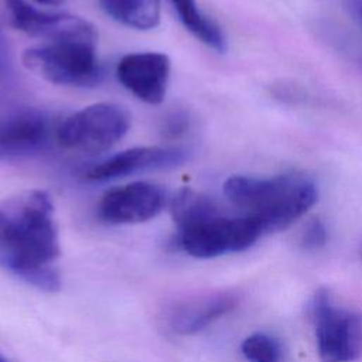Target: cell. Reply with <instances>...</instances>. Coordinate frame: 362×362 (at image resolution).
Here are the masks:
<instances>
[{
	"label": "cell",
	"instance_id": "cell-10",
	"mask_svg": "<svg viewBox=\"0 0 362 362\" xmlns=\"http://www.w3.org/2000/svg\"><path fill=\"white\" fill-rule=\"evenodd\" d=\"M170 71V58L163 52H132L117 62L116 76L137 99L158 105L165 98Z\"/></svg>",
	"mask_w": 362,
	"mask_h": 362
},
{
	"label": "cell",
	"instance_id": "cell-9",
	"mask_svg": "<svg viewBox=\"0 0 362 362\" xmlns=\"http://www.w3.org/2000/svg\"><path fill=\"white\" fill-rule=\"evenodd\" d=\"M168 204L163 187L134 181L106 191L99 202V218L107 223H140L156 218Z\"/></svg>",
	"mask_w": 362,
	"mask_h": 362
},
{
	"label": "cell",
	"instance_id": "cell-20",
	"mask_svg": "<svg viewBox=\"0 0 362 362\" xmlns=\"http://www.w3.org/2000/svg\"><path fill=\"white\" fill-rule=\"evenodd\" d=\"M0 362H8V361H7V359L0 354Z\"/></svg>",
	"mask_w": 362,
	"mask_h": 362
},
{
	"label": "cell",
	"instance_id": "cell-18",
	"mask_svg": "<svg viewBox=\"0 0 362 362\" xmlns=\"http://www.w3.org/2000/svg\"><path fill=\"white\" fill-rule=\"evenodd\" d=\"M349 16L362 27V0H342Z\"/></svg>",
	"mask_w": 362,
	"mask_h": 362
},
{
	"label": "cell",
	"instance_id": "cell-5",
	"mask_svg": "<svg viewBox=\"0 0 362 362\" xmlns=\"http://www.w3.org/2000/svg\"><path fill=\"white\" fill-rule=\"evenodd\" d=\"M310 315L321 362H354L362 356V314L339 305L327 288L311 298Z\"/></svg>",
	"mask_w": 362,
	"mask_h": 362
},
{
	"label": "cell",
	"instance_id": "cell-12",
	"mask_svg": "<svg viewBox=\"0 0 362 362\" xmlns=\"http://www.w3.org/2000/svg\"><path fill=\"white\" fill-rule=\"evenodd\" d=\"M185 160V151L167 147H133L120 151L85 173L88 181L103 182L140 171L178 165Z\"/></svg>",
	"mask_w": 362,
	"mask_h": 362
},
{
	"label": "cell",
	"instance_id": "cell-1",
	"mask_svg": "<svg viewBox=\"0 0 362 362\" xmlns=\"http://www.w3.org/2000/svg\"><path fill=\"white\" fill-rule=\"evenodd\" d=\"M61 247L49 195L40 189L0 202V267L52 293L61 279L55 260Z\"/></svg>",
	"mask_w": 362,
	"mask_h": 362
},
{
	"label": "cell",
	"instance_id": "cell-2",
	"mask_svg": "<svg viewBox=\"0 0 362 362\" xmlns=\"http://www.w3.org/2000/svg\"><path fill=\"white\" fill-rule=\"evenodd\" d=\"M170 212L180 247L198 259L246 250L266 233L255 216L229 215L211 197L189 188L171 198Z\"/></svg>",
	"mask_w": 362,
	"mask_h": 362
},
{
	"label": "cell",
	"instance_id": "cell-17",
	"mask_svg": "<svg viewBox=\"0 0 362 362\" xmlns=\"http://www.w3.org/2000/svg\"><path fill=\"white\" fill-rule=\"evenodd\" d=\"M188 129V117L184 113H173L164 126V133L177 137L178 134H182Z\"/></svg>",
	"mask_w": 362,
	"mask_h": 362
},
{
	"label": "cell",
	"instance_id": "cell-19",
	"mask_svg": "<svg viewBox=\"0 0 362 362\" xmlns=\"http://www.w3.org/2000/svg\"><path fill=\"white\" fill-rule=\"evenodd\" d=\"M38 4H44V6H61L65 3V0H34Z\"/></svg>",
	"mask_w": 362,
	"mask_h": 362
},
{
	"label": "cell",
	"instance_id": "cell-11",
	"mask_svg": "<svg viewBox=\"0 0 362 362\" xmlns=\"http://www.w3.org/2000/svg\"><path fill=\"white\" fill-rule=\"evenodd\" d=\"M238 305V296L232 291H212L191 296L175 301L167 310L170 329L181 335L202 331L214 321L228 314Z\"/></svg>",
	"mask_w": 362,
	"mask_h": 362
},
{
	"label": "cell",
	"instance_id": "cell-13",
	"mask_svg": "<svg viewBox=\"0 0 362 362\" xmlns=\"http://www.w3.org/2000/svg\"><path fill=\"white\" fill-rule=\"evenodd\" d=\"M168 3L184 28L198 41L216 52L226 51L228 44L223 30L199 7L197 0H168Z\"/></svg>",
	"mask_w": 362,
	"mask_h": 362
},
{
	"label": "cell",
	"instance_id": "cell-4",
	"mask_svg": "<svg viewBox=\"0 0 362 362\" xmlns=\"http://www.w3.org/2000/svg\"><path fill=\"white\" fill-rule=\"evenodd\" d=\"M24 65L42 79L65 86H95L103 71L96 55V40H61L30 47Z\"/></svg>",
	"mask_w": 362,
	"mask_h": 362
},
{
	"label": "cell",
	"instance_id": "cell-8",
	"mask_svg": "<svg viewBox=\"0 0 362 362\" xmlns=\"http://www.w3.org/2000/svg\"><path fill=\"white\" fill-rule=\"evenodd\" d=\"M4 4L10 24L42 42L98 38L95 27L78 16L41 10L25 0H4Z\"/></svg>",
	"mask_w": 362,
	"mask_h": 362
},
{
	"label": "cell",
	"instance_id": "cell-16",
	"mask_svg": "<svg viewBox=\"0 0 362 362\" xmlns=\"http://www.w3.org/2000/svg\"><path fill=\"white\" fill-rule=\"evenodd\" d=\"M327 240H328L327 226L318 218L311 219L305 225V228L303 229L301 236H300V243L307 250L320 249V247H322L327 243Z\"/></svg>",
	"mask_w": 362,
	"mask_h": 362
},
{
	"label": "cell",
	"instance_id": "cell-6",
	"mask_svg": "<svg viewBox=\"0 0 362 362\" xmlns=\"http://www.w3.org/2000/svg\"><path fill=\"white\" fill-rule=\"evenodd\" d=\"M130 127V113L122 105L100 102L68 116L57 130L58 143L83 154L110 150Z\"/></svg>",
	"mask_w": 362,
	"mask_h": 362
},
{
	"label": "cell",
	"instance_id": "cell-14",
	"mask_svg": "<svg viewBox=\"0 0 362 362\" xmlns=\"http://www.w3.org/2000/svg\"><path fill=\"white\" fill-rule=\"evenodd\" d=\"M115 21L136 30H151L160 23V0H98Z\"/></svg>",
	"mask_w": 362,
	"mask_h": 362
},
{
	"label": "cell",
	"instance_id": "cell-3",
	"mask_svg": "<svg viewBox=\"0 0 362 362\" xmlns=\"http://www.w3.org/2000/svg\"><path fill=\"white\" fill-rule=\"evenodd\" d=\"M223 194L233 206L255 216L266 233L287 228L318 199L315 181L303 173L232 175L223 182Z\"/></svg>",
	"mask_w": 362,
	"mask_h": 362
},
{
	"label": "cell",
	"instance_id": "cell-7",
	"mask_svg": "<svg viewBox=\"0 0 362 362\" xmlns=\"http://www.w3.org/2000/svg\"><path fill=\"white\" fill-rule=\"evenodd\" d=\"M51 134L49 117L38 107L0 99V161L40 153Z\"/></svg>",
	"mask_w": 362,
	"mask_h": 362
},
{
	"label": "cell",
	"instance_id": "cell-15",
	"mask_svg": "<svg viewBox=\"0 0 362 362\" xmlns=\"http://www.w3.org/2000/svg\"><path fill=\"white\" fill-rule=\"evenodd\" d=\"M242 354L247 362H281L283 348L274 337L266 332H255L242 342Z\"/></svg>",
	"mask_w": 362,
	"mask_h": 362
}]
</instances>
